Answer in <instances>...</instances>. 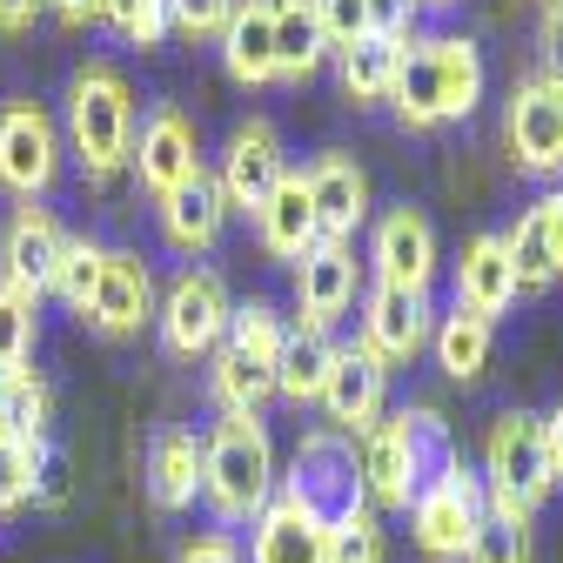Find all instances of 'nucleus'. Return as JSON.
Returning a JSON list of instances; mask_svg holds the SVG:
<instances>
[{"mask_svg":"<svg viewBox=\"0 0 563 563\" xmlns=\"http://www.w3.org/2000/svg\"><path fill=\"white\" fill-rule=\"evenodd\" d=\"M60 121L41 101H8L0 108V188L14 201H41L60 181Z\"/></svg>","mask_w":563,"mask_h":563,"instance_id":"9","label":"nucleus"},{"mask_svg":"<svg viewBox=\"0 0 563 563\" xmlns=\"http://www.w3.org/2000/svg\"><path fill=\"white\" fill-rule=\"evenodd\" d=\"M543 463H550V483L563 489V402L543 416Z\"/></svg>","mask_w":563,"mask_h":563,"instance_id":"45","label":"nucleus"},{"mask_svg":"<svg viewBox=\"0 0 563 563\" xmlns=\"http://www.w3.org/2000/svg\"><path fill=\"white\" fill-rule=\"evenodd\" d=\"M409 8H456V0H409Z\"/></svg>","mask_w":563,"mask_h":563,"instance_id":"46","label":"nucleus"},{"mask_svg":"<svg viewBox=\"0 0 563 563\" xmlns=\"http://www.w3.org/2000/svg\"><path fill=\"white\" fill-rule=\"evenodd\" d=\"M316 409H322V430H335V437L376 430L383 409H389V369L363 342H335V363H329V383H322Z\"/></svg>","mask_w":563,"mask_h":563,"instance_id":"13","label":"nucleus"},{"mask_svg":"<svg viewBox=\"0 0 563 563\" xmlns=\"http://www.w3.org/2000/svg\"><path fill=\"white\" fill-rule=\"evenodd\" d=\"M476 476H483V489H504V497L543 510L556 497L550 463H543V416L537 409H504L483 437V470Z\"/></svg>","mask_w":563,"mask_h":563,"instance_id":"8","label":"nucleus"},{"mask_svg":"<svg viewBox=\"0 0 563 563\" xmlns=\"http://www.w3.org/2000/svg\"><path fill=\"white\" fill-rule=\"evenodd\" d=\"M47 422H54V389L41 369H8L0 376V430L21 437V443H47Z\"/></svg>","mask_w":563,"mask_h":563,"instance_id":"33","label":"nucleus"},{"mask_svg":"<svg viewBox=\"0 0 563 563\" xmlns=\"http://www.w3.org/2000/svg\"><path fill=\"white\" fill-rule=\"evenodd\" d=\"M369 268L389 289H409V296H430V282L443 268V249H437V229L422 208H383L376 229H369Z\"/></svg>","mask_w":563,"mask_h":563,"instance_id":"12","label":"nucleus"},{"mask_svg":"<svg viewBox=\"0 0 563 563\" xmlns=\"http://www.w3.org/2000/svg\"><path fill=\"white\" fill-rule=\"evenodd\" d=\"M543 8H563V0H543Z\"/></svg>","mask_w":563,"mask_h":563,"instance_id":"47","label":"nucleus"},{"mask_svg":"<svg viewBox=\"0 0 563 563\" xmlns=\"http://www.w3.org/2000/svg\"><path fill=\"white\" fill-rule=\"evenodd\" d=\"M329 363H335V342L322 329L289 322V342H282V363H275V396L296 402V409H316L322 383H329Z\"/></svg>","mask_w":563,"mask_h":563,"instance_id":"29","label":"nucleus"},{"mask_svg":"<svg viewBox=\"0 0 563 563\" xmlns=\"http://www.w3.org/2000/svg\"><path fill=\"white\" fill-rule=\"evenodd\" d=\"M483 88H489V67L470 34H422V41H402L389 108L409 134H430V128L470 121L483 108Z\"/></svg>","mask_w":563,"mask_h":563,"instance_id":"1","label":"nucleus"},{"mask_svg":"<svg viewBox=\"0 0 563 563\" xmlns=\"http://www.w3.org/2000/svg\"><path fill=\"white\" fill-rule=\"evenodd\" d=\"M255 242H262V255H275V262H302L316 242H322V229H316V208H309V181H302V168H289L275 181V195L255 208Z\"/></svg>","mask_w":563,"mask_h":563,"instance_id":"24","label":"nucleus"},{"mask_svg":"<svg viewBox=\"0 0 563 563\" xmlns=\"http://www.w3.org/2000/svg\"><path fill=\"white\" fill-rule=\"evenodd\" d=\"M450 282H456V309L497 322L510 302H517V268H510V249L504 235H470L450 262Z\"/></svg>","mask_w":563,"mask_h":563,"instance_id":"23","label":"nucleus"},{"mask_svg":"<svg viewBox=\"0 0 563 563\" xmlns=\"http://www.w3.org/2000/svg\"><path fill=\"white\" fill-rule=\"evenodd\" d=\"M463 563H530V530L483 517L476 537H470V550H463Z\"/></svg>","mask_w":563,"mask_h":563,"instance_id":"40","label":"nucleus"},{"mask_svg":"<svg viewBox=\"0 0 563 563\" xmlns=\"http://www.w3.org/2000/svg\"><path fill=\"white\" fill-rule=\"evenodd\" d=\"M329 563H389V537L369 504H349L329 517Z\"/></svg>","mask_w":563,"mask_h":563,"instance_id":"34","label":"nucleus"},{"mask_svg":"<svg viewBox=\"0 0 563 563\" xmlns=\"http://www.w3.org/2000/svg\"><path fill=\"white\" fill-rule=\"evenodd\" d=\"M229 316H235V296L216 268H181L162 302H155V329H162V349L175 363H208L229 335Z\"/></svg>","mask_w":563,"mask_h":563,"instance_id":"6","label":"nucleus"},{"mask_svg":"<svg viewBox=\"0 0 563 563\" xmlns=\"http://www.w3.org/2000/svg\"><path fill=\"white\" fill-rule=\"evenodd\" d=\"M476 523H483V476L463 456H450L409 497V537H416V550L430 556V563H463Z\"/></svg>","mask_w":563,"mask_h":563,"instance_id":"5","label":"nucleus"},{"mask_svg":"<svg viewBox=\"0 0 563 563\" xmlns=\"http://www.w3.org/2000/svg\"><path fill=\"white\" fill-rule=\"evenodd\" d=\"M148 497L155 510H188L201 497V437L195 430H162L148 450Z\"/></svg>","mask_w":563,"mask_h":563,"instance_id":"28","label":"nucleus"},{"mask_svg":"<svg viewBox=\"0 0 563 563\" xmlns=\"http://www.w3.org/2000/svg\"><path fill=\"white\" fill-rule=\"evenodd\" d=\"M537 54H543V75H563V8H543V21H537Z\"/></svg>","mask_w":563,"mask_h":563,"instance_id":"42","label":"nucleus"},{"mask_svg":"<svg viewBox=\"0 0 563 563\" xmlns=\"http://www.w3.org/2000/svg\"><path fill=\"white\" fill-rule=\"evenodd\" d=\"M430 335H437V309H430V296H409V289H389V282H369L363 289V349L383 363V369H402V363H416L422 349H430Z\"/></svg>","mask_w":563,"mask_h":563,"instance_id":"14","label":"nucleus"},{"mask_svg":"<svg viewBox=\"0 0 563 563\" xmlns=\"http://www.w3.org/2000/svg\"><path fill=\"white\" fill-rule=\"evenodd\" d=\"M289 175V148H282V128L268 114H249L229 128L222 141V168H216V188L229 201V216H255V208L275 195V181Z\"/></svg>","mask_w":563,"mask_h":563,"instance_id":"10","label":"nucleus"},{"mask_svg":"<svg viewBox=\"0 0 563 563\" xmlns=\"http://www.w3.org/2000/svg\"><path fill=\"white\" fill-rule=\"evenodd\" d=\"M396 67H402V41H363V47L335 54V88L349 108H376L396 88Z\"/></svg>","mask_w":563,"mask_h":563,"instance_id":"31","label":"nucleus"},{"mask_svg":"<svg viewBox=\"0 0 563 563\" xmlns=\"http://www.w3.org/2000/svg\"><path fill=\"white\" fill-rule=\"evenodd\" d=\"M229 14H235V0H168V34H181L188 47H216Z\"/></svg>","mask_w":563,"mask_h":563,"instance_id":"39","label":"nucleus"},{"mask_svg":"<svg viewBox=\"0 0 563 563\" xmlns=\"http://www.w3.org/2000/svg\"><path fill=\"white\" fill-rule=\"evenodd\" d=\"M101 21L128 41V47H162L168 41V0H101Z\"/></svg>","mask_w":563,"mask_h":563,"instance_id":"38","label":"nucleus"},{"mask_svg":"<svg viewBox=\"0 0 563 563\" xmlns=\"http://www.w3.org/2000/svg\"><path fill=\"white\" fill-rule=\"evenodd\" d=\"M504 148L530 181H563V75H523L504 101Z\"/></svg>","mask_w":563,"mask_h":563,"instance_id":"7","label":"nucleus"},{"mask_svg":"<svg viewBox=\"0 0 563 563\" xmlns=\"http://www.w3.org/2000/svg\"><path fill=\"white\" fill-rule=\"evenodd\" d=\"M175 563H242V543H235V530H195V537H181Z\"/></svg>","mask_w":563,"mask_h":563,"instance_id":"41","label":"nucleus"},{"mask_svg":"<svg viewBox=\"0 0 563 563\" xmlns=\"http://www.w3.org/2000/svg\"><path fill=\"white\" fill-rule=\"evenodd\" d=\"M47 14H54L67 34H81V27H95V21H101V0H47Z\"/></svg>","mask_w":563,"mask_h":563,"instance_id":"44","label":"nucleus"},{"mask_svg":"<svg viewBox=\"0 0 563 563\" xmlns=\"http://www.w3.org/2000/svg\"><path fill=\"white\" fill-rule=\"evenodd\" d=\"M510 249V268H517V296H543L563 282V181L543 188L530 208H523V222L504 235Z\"/></svg>","mask_w":563,"mask_h":563,"instance_id":"21","label":"nucleus"},{"mask_svg":"<svg viewBox=\"0 0 563 563\" xmlns=\"http://www.w3.org/2000/svg\"><path fill=\"white\" fill-rule=\"evenodd\" d=\"M155 222H162V242L175 249V255H208V249H222V235H229V201H222V188H216V175H195V181H181L175 195H162L155 201Z\"/></svg>","mask_w":563,"mask_h":563,"instance_id":"22","label":"nucleus"},{"mask_svg":"<svg viewBox=\"0 0 563 563\" xmlns=\"http://www.w3.org/2000/svg\"><path fill=\"white\" fill-rule=\"evenodd\" d=\"M363 296V262H356V242H316L302 262H296V322L302 329H335Z\"/></svg>","mask_w":563,"mask_h":563,"instance_id":"16","label":"nucleus"},{"mask_svg":"<svg viewBox=\"0 0 563 563\" xmlns=\"http://www.w3.org/2000/svg\"><path fill=\"white\" fill-rule=\"evenodd\" d=\"M249 563H329V517L296 489H275L249 523Z\"/></svg>","mask_w":563,"mask_h":563,"instance_id":"18","label":"nucleus"},{"mask_svg":"<svg viewBox=\"0 0 563 563\" xmlns=\"http://www.w3.org/2000/svg\"><path fill=\"white\" fill-rule=\"evenodd\" d=\"M128 168H134V181L148 188L155 201L175 195L181 181H195V175H201V134H195V121H188L175 101H162L148 121L134 128V155H128Z\"/></svg>","mask_w":563,"mask_h":563,"instance_id":"15","label":"nucleus"},{"mask_svg":"<svg viewBox=\"0 0 563 563\" xmlns=\"http://www.w3.org/2000/svg\"><path fill=\"white\" fill-rule=\"evenodd\" d=\"M282 342H289V316H282L275 302H262V296L235 302V316H229V335H222V349H235L242 363H255L262 376H275V363H282Z\"/></svg>","mask_w":563,"mask_h":563,"instance_id":"32","label":"nucleus"},{"mask_svg":"<svg viewBox=\"0 0 563 563\" xmlns=\"http://www.w3.org/2000/svg\"><path fill=\"white\" fill-rule=\"evenodd\" d=\"M302 181H309V208H316L322 242H356V229L369 222V168L356 155L329 148L302 168Z\"/></svg>","mask_w":563,"mask_h":563,"instance_id":"20","label":"nucleus"},{"mask_svg":"<svg viewBox=\"0 0 563 563\" xmlns=\"http://www.w3.org/2000/svg\"><path fill=\"white\" fill-rule=\"evenodd\" d=\"M322 14H316V0H275V81H316L322 75Z\"/></svg>","mask_w":563,"mask_h":563,"instance_id":"27","label":"nucleus"},{"mask_svg":"<svg viewBox=\"0 0 563 563\" xmlns=\"http://www.w3.org/2000/svg\"><path fill=\"white\" fill-rule=\"evenodd\" d=\"M316 14H322L329 54H349L363 41H409V21H416L409 0H316Z\"/></svg>","mask_w":563,"mask_h":563,"instance_id":"26","label":"nucleus"},{"mask_svg":"<svg viewBox=\"0 0 563 563\" xmlns=\"http://www.w3.org/2000/svg\"><path fill=\"white\" fill-rule=\"evenodd\" d=\"M216 47L235 88H275V0H235Z\"/></svg>","mask_w":563,"mask_h":563,"instance_id":"25","label":"nucleus"},{"mask_svg":"<svg viewBox=\"0 0 563 563\" xmlns=\"http://www.w3.org/2000/svg\"><path fill=\"white\" fill-rule=\"evenodd\" d=\"M41 14H47V0H0V34L21 41V34H34Z\"/></svg>","mask_w":563,"mask_h":563,"instance_id":"43","label":"nucleus"},{"mask_svg":"<svg viewBox=\"0 0 563 563\" xmlns=\"http://www.w3.org/2000/svg\"><path fill=\"white\" fill-rule=\"evenodd\" d=\"M60 148L88 181H114L134 155V88L114 60H81L60 95Z\"/></svg>","mask_w":563,"mask_h":563,"instance_id":"3","label":"nucleus"},{"mask_svg":"<svg viewBox=\"0 0 563 563\" xmlns=\"http://www.w3.org/2000/svg\"><path fill=\"white\" fill-rule=\"evenodd\" d=\"M450 422L430 402H409L396 416H383L376 430L356 437V483H363V504L383 510H409V497L450 463Z\"/></svg>","mask_w":563,"mask_h":563,"instance_id":"2","label":"nucleus"},{"mask_svg":"<svg viewBox=\"0 0 563 563\" xmlns=\"http://www.w3.org/2000/svg\"><path fill=\"white\" fill-rule=\"evenodd\" d=\"M282 489H296V497H309L322 517L363 504V483H356V437H335V430H316L296 443V463L289 476H282Z\"/></svg>","mask_w":563,"mask_h":563,"instance_id":"17","label":"nucleus"},{"mask_svg":"<svg viewBox=\"0 0 563 563\" xmlns=\"http://www.w3.org/2000/svg\"><path fill=\"white\" fill-rule=\"evenodd\" d=\"M282 489L275 476V437L262 416H222L201 437V504L222 530H242L262 517V504Z\"/></svg>","mask_w":563,"mask_h":563,"instance_id":"4","label":"nucleus"},{"mask_svg":"<svg viewBox=\"0 0 563 563\" xmlns=\"http://www.w3.org/2000/svg\"><path fill=\"white\" fill-rule=\"evenodd\" d=\"M41 456H47V443H21V437L0 430V517H14V510L34 504V489H41Z\"/></svg>","mask_w":563,"mask_h":563,"instance_id":"36","label":"nucleus"},{"mask_svg":"<svg viewBox=\"0 0 563 563\" xmlns=\"http://www.w3.org/2000/svg\"><path fill=\"white\" fill-rule=\"evenodd\" d=\"M155 302H162L155 268L141 262L134 249H108L95 289H88V302H81V322H88L95 335H108V342H128V335H141V329L155 322Z\"/></svg>","mask_w":563,"mask_h":563,"instance_id":"11","label":"nucleus"},{"mask_svg":"<svg viewBox=\"0 0 563 563\" xmlns=\"http://www.w3.org/2000/svg\"><path fill=\"white\" fill-rule=\"evenodd\" d=\"M60 249H67L60 216L41 208V201H21L8 216V229H0V282H14L27 296H47V282L60 268Z\"/></svg>","mask_w":563,"mask_h":563,"instance_id":"19","label":"nucleus"},{"mask_svg":"<svg viewBox=\"0 0 563 563\" xmlns=\"http://www.w3.org/2000/svg\"><path fill=\"white\" fill-rule=\"evenodd\" d=\"M34 342H41V296L0 282V376L21 369L34 356Z\"/></svg>","mask_w":563,"mask_h":563,"instance_id":"35","label":"nucleus"},{"mask_svg":"<svg viewBox=\"0 0 563 563\" xmlns=\"http://www.w3.org/2000/svg\"><path fill=\"white\" fill-rule=\"evenodd\" d=\"M101 242L95 235H67V249H60V268H54V282H47V296H60L67 309L81 316V302H88V289H95V275H101Z\"/></svg>","mask_w":563,"mask_h":563,"instance_id":"37","label":"nucleus"},{"mask_svg":"<svg viewBox=\"0 0 563 563\" xmlns=\"http://www.w3.org/2000/svg\"><path fill=\"white\" fill-rule=\"evenodd\" d=\"M430 342H437V369L450 383H476L489 369V349H497V322H483V316H470V309L450 302V316H437Z\"/></svg>","mask_w":563,"mask_h":563,"instance_id":"30","label":"nucleus"}]
</instances>
